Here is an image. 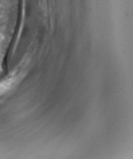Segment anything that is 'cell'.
<instances>
[{"label":"cell","instance_id":"6da1fadb","mask_svg":"<svg viewBox=\"0 0 133 159\" xmlns=\"http://www.w3.org/2000/svg\"><path fill=\"white\" fill-rule=\"evenodd\" d=\"M12 80L10 79L0 84V95L7 90L12 84Z\"/></svg>","mask_w":133,"mask_h":159}]
</instances>
